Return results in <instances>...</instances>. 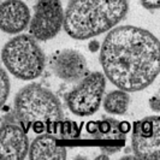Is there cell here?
I'll return each instance as SVG.
<instances>
[{
    "label": "cell",
    "mask_w": 160,
    "mask_h": 160,
    "mask_svg": "<svg viewBox=\"0 0 160 160\" xmlns=\"http://www.w3.org/2000/svg\"><path fill=\"white\" fill-rule=\"evenodd\" d=\"M99 59L105 77L117 88L143 90L159 75V40L140 27H114L100 46Z\"/></svg>",
    "instance_id": "cell-1"
},
{
    "label": "cell",
    "mask_w": 160,
    "mask_h": 160,
    "mask_svg": "<svg viewBox=\"0 0 160 160\" xmlns=\"http://www.w3.org/2000/svg\"><path fill=\"white\" fill-rule=\"evenodd\" d=\"M128 11V0H69L63 27L72 39L87 40L110 32Z\"/></svg>",
    "instance_id": "cell-2"
},
{
    "label": "cell",
    "mask_w": 160,
    "mask_h": 160,
    "mask_svg": "<svg viewBox=\"0 0 160 160\" xmlns=\"http://www.w3.org/2000/svg\"><path fill=\"white\" fill-rule=\"evenodd\" d=\"M15 114L25 131L32 129L36 134L49 131L63 120L59 99L38 83H30L18 90L15 96Z\"/></svg>",
    "instance_id": "cell-3"
},
{
    "label": "cell",
    "mask_w": 160,
    "mask_h": 160,
    "mask_svg": "<svg viewBox=\"0 0 160 160\" xmlns=\"http://www.w3.org/2000/svg\"><path fill=\"white\" fill-rule=\"evenodd\" d=\"M1 60L6 70L23 81H32L41 76L46 57L32 35L19 34L12 38L1 49Z\"/></svg>",
    "instance_id": "cell-4"
},
{
    "label": "cell",
    "mask_w": 160,
    "mask_h": 160,
    "mask_svg": "<svg viewBox=\"0 0 160 160\" xmlns=\"http://www.w3.org/2000/svg\"><path fill=\"white\" fill-rule=\"evenodd\" d=\"M106 89V77L102 72L87 73L78 84L66 95V105L78 117L92 116L100 108Z\"/></svg>",
    "instance_id": "cell-5"
},
{
    "label": "cell",
    "mask_w": 160,
    "mask_h": 160,
    "mask_svg": "<svg viewBox=\"0 0 160 160\" xmlns=\"http://www.w3.org/2000/svg\"><path fill=\"white\" fill-rule=\"evenodd\" d=\"M64 24V10L60 0H38L29 22L30 35L36 41L56 38Z\"/></svg>",
    "instance_id": "cell-6"
},
{
    "label": "cell",
    "mask_w": 160,
    "mask_h": 160,
    "mask_svg": "<svg viewBox=\"0 0 160 160\" xmlns=\"http://www.w3.org/2000/svg\"><path fill=\"white\" fill-rule=\"evenodd\" d=\"M131 147L138 159H160V118L149 116L138 120L134 125Z\"/></svg>",
    "instance_id": "cell-7"
},
{
    "label": "cell",
    "mask_w": 160,
    "mask_h": 160,
    "mask_svg": "<svg viewBox=\"0 0 160 160\" xmlns=\"http://www.w3.org/2000/svg\"><path fill=\"white\" fill-rule=\"evenodd\" d=\"M52 71L65 82H78L88 73L84 56L75 49H63L52 58Z\"/></svg>",
    "instance_id": "cell-8"
},
{
    "label": "cell",
    "mask_w": 160,
    "mask_h": 160,
    "mask_svg": "<svg viewBox=\"0 0 160 160\" xmlns=\"http://www.w3.org/2000/svg\"><path fill=\"white\" fill-rule=\"evenodd\" d=\"M29 152L27 131L15 123H5L0 127V159L21 160Z\"/></svg>",
    "instance_id": "cell-9"
},
{
    "label": "cell",
    "mask_w": 160,
    "mask_h": 160,
    "mask_svg": "<svg viewBox=\"0 0 160 160\" xmlns=\"http://www.w3.org/2000/svg\"><path fill=\"white\" fill-rule=\"evenodd\" d=\"M30 18L29 8L22 0H5L0 4V30L6 34H21Z\"/></svg>",
    "instance_id": "cell-10"
},
{
    "label": "cell",
    "mask_w": 160,
    "mask_h": 160,
    "mask_svg": "<svg viewBox=\"0 0 160 160\" xmlns=\"http://www.w3.org/2000/svg\"><path fill=\"white\" fill-rule=\"evenodd\" d=\"M66 155V148L58 143V140L51 134H41L29 144L30 160H63Z\"/></svg>",
    "instance_id": "cell-11"
},
{
    "label": "cell",
    "mask_w": 160,
    "mask_h": 160,
    "mask_svg": "<svg viewBox=\"0 0 160 160\" xmlns=\"http://www.w3.org/2000/svg\"><path fill=\"white\" fill-rule=\"evenodd\" d=\"M104 110L110 114H125L130 105V95L123 89H116L110 92L102 99Z\"/></svg>",
    "instance_id": "cell-12"
},
{
    "label": "cell",
    "mask_w": 160,
    "mask_h": 160,
    "mask_svg": "<svg viewBox=\"0 0 160 160\" xmlns=\"http://www.w3.org/2000/svg\"><path fill=\"white\" fill-rule=\"evenodd\" d=\"M10 89H11V83H10L8 75L0 66V108L8 101V95H10Z\"/></svg>",
    "instance_id": "cell-13"
},
{
    "label": "cell",
    "mask_w": 160,
    "mask_h": 160,
    "mask_svg": "<svg viewBox=\"0 0 160 160\" xmlns=\"http://www.w3.org/2000/svg\"><path fill=\"white\" fill-rule=\"evenodd\" d=\"M141 5L147 10H158L160 8V0H140Z\"/></svg>",
    "instance_id": "cell-14"
},
{
    "label": "cell",
    "mask_w": 160,
    "mask_h": 160,
    "mask_svg": "<svg viewBox=\"0 0 160 160\" xmlns=\"http://www.w3.org/2000/svg\"><path fill=\"white\" fill-rule=\"evenodd\" d=\"M149 107H151L152 111H154V112L157 113L160 111V99L158 94L154 95L153 98H151V100H149Z\"/></svg>",
    "instance_id": "cell-15"
},
{
    "label": "cell",
    "mask_w": 160,
    "mask_h": 160,
    "mask_svg": "<svg viewBox=\"0 0 160 160\" xmlns=\"http://www.w3.org/2000/svg\"><path fill=\"white\" fill-rule=\"evenodd\" d=\"M100 42L99 41H96V40H94V41H90L89 42V51L90 52H98V51H100Z\"/></svg>",
    "instance_id": "cell-16"
},
{
    "label": "cell",
    "mask_w": 160,
    "mask_h": 160,
    "mask_svg": "<svg viewBox=\"0 0 160 160\" xmlns=\"http://www.w3.org/2000/svg\"><path fill=\"white\" fill-rule=\"evenodd\" d=\"M105 158H107V157H106V155H100V157H98L96 159H105Z\"/></svg>",
    "instance_id": "cell-17"
}]
</instances>
